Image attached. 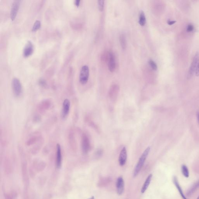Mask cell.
I'll use <instances>...</instances> for the list:
<instances>
[{
  "label": "cell",
  "mask_w": 199,
  "mask_h": 199,
  "mask_svg": "<svg viewBox=\"0 0 199 199\" xmlns=\"http://www.w3.org/2000/svg\"><path fill=\"white\" fill-rule=\"evenodd\" d=\"M151 148L149 147L146 148L145 151L143 152L142 154V155L141 157L139 158L138 163H137V165L135 168L134 171V177H136L137 175L139 174L140 171L142 169L144 163L145 162L146 158L149 155V153L150 152Z\"/></svg>",
  "instance_id": "1"
},
{
  "label": "cell",
  "mask_w": 199,
  "mask_h": 199,
  "mask_svg": "<svg viewBox=\"0 0 199 199\" xmlns=\"http://www.w3.org/2000/svg\"><path fill=\"white\" fill-rule=\"evenodd\" d=\"M89 76V69L88 66H83L80 71L79 81L82 85H85L87 83Z\"/></svg>",
  "instance_id": "2"
},
{
  "label": "cell",
  "mask_w": 199,
  "mask_h": 199,
  "mask_svg": "<svg viewBox=\"0 0 199 199\" xmlns=\"http://www.w3.org/2000/svg\"><path fill=\"white\" fill-rule=\"evenodd\" d=\"M12 87L13 93L16 97H19L22 93V86L20 80L14 78L12 81Z\"/></svg>",
  "instance_id": "3"
},
{
  "label": "cell",
  "mask_w": 199,
  "mask_h": 199,
  "mask_svg": "<svg viewBox=\"0 0 199 199\" xmlns=\"http://www.w3.org/2000/svg\"><path fill=\"white\" fill-rule=\"evenodd\" d=\"M199 55L198 53H196L194 57L193 61L191 64L189 71H188V77L189 78L191 77L193 74L195 72L196 68L199 63Z\"/></svg>",
  "instance_id": "4"
},
{
  "label": "cell",
  "mask_w": 199,
  "mask_h": 199,
  "mask_svg": "<svg viewBox=\"0 0 199 199\" xmlns=\"http://www.w3.org/2000/svg\"><path fill=\"white\" fill-rule=\"evenodd\" d=\"M81 147L83 153H87L90 149V143L89 139L86 134H83L81 140Z\"/></svg>",
  "instance_id": "5"
},
{
  "label": "cell",
  "mask_w": 199,
  "mask_h": 199,
  "mask_svg": "<svg viewBox=\"0 0 199 199\" xmlns=\"http://www.w3.org/2000/svg\"><path fill=\"white\" fill-rule=\"evenodd\" d=\"M71 107V102L70 100L68 99H66L63 101V103L62 110L61 112V117L63 119H65L67 117Z\"/></svg>",
  "instance_id": "6"
},
{
  "label": "cell",
  "mask_w": 199,
  "mask_h": 199,
  "mask_svg": "<svg viewBox=\"0 0 199 199\" xmlns=\"http://www.w3.org/2000/svg\"><path fill=\"white\" fill-rule=\"evenodd\" d=\"M34 50V45L31 41H28L25 46L23 49V55L25 57H28L32 55Z\"/></svg>",
  "instance_id": "7"
},
{
  "label": "cell",
  "mask_w": 199,
  "mask_h": 199,
  "mask_svg": "<svg viewBox=\"0 0 199 199\" xmlns=\"http://www.w3.org/2000/svg\"><path fill=\"white\" fill-rule=\"evenodd\" d=\"M20 6V1L15 0L13 2L11 6L10 12V17L12 20H14L18 13Z\"/></svg>",
  "instance_id": "8"
},
{
  "label": "cell",
  "mask_w": 199,
  "mask_h": 199,
  "mask_svg": "<svg viewBox=\"0 0 199 199\" xmlns=\"http://www.w3.org/2000/svg\"><path fill=\"white\" fill-rule=\"evenodd\" d=\"M116 67L115 64V57L114 55L112 52H111L109 54V62H108V68L110 72H113L114 71Z\"/></svg>",
  "instance_id": "9"
},
{
  "label": "cell",
  "mask_w": 199,
  "mask_h": 199,
  "mask_svg": "<svg viewBox=\"0 0 199 199\" xmlns=\"http://www.w3.org/2000/svg\"><path fill=\"white\" fill-rule=\"evenodd\" d=\"M125 187L124 180L121 177L117 179L116 182V188L118 195H121L123 193Z\"/></svg>",
  "instance_id": "10"
},
{
  "label": "cell",
  "mask_w": 199,
  "mask_h": 199,
  "mask_svg": "<svg viewBox=\"0 0 199 199\" xmlns=\"http://www.w3.org/2000/svg\"><path fill=\"white\" fill-rule=\"evenodd\" d=\"M127 149L125 147H124L121 151L119 158V162L120 166H123L125 164L127 161Z\"/></svg>",
  "instance_id": "11"
},
{
  "label": "cell",
  "mask_w": 199,
  "mask_h": 199,
  "mask_svg": "<svg viewBox=\"0 0 199 199\" xmlns=\"http://www.w3.org/2000/svg\"><path fill=\"white\" fill-rule=\"evenodd\" d=\"M62 161L61 147L60 144H57V152H56V163L57 167L60 168L61 166Z\"/></svg>",
  "instance_id": "12"
},
{
  "label": "cell",
  "mask_w": 199,
  "mask_h": 199,
  "mask_svg": "<svg viewBox=\"0 0 199 199\" xmlns=\"http://www.w3.org/2000/svg\"><path fill=\"white\" fill-rule=\"evenodd\" d=\"M152 177H153L152 174H150L146 179L145 182H144L143 185L141 189V193H145L146 190L147 189V188H148L149 184H150V182H151V181Z\"/></svg>",
  "instance_id": "13"
},
{
  "label": "cell",
  "mask_w": 199,
  "mask_h": 199,
  "mask_svg": "<svg viewBox=\"0 0 199 199\" xmlns=\"http://www.w3.org/2000/svg\"><path fill=\"white\" fill-rule=\"evenodd\" d=\"M173 181L175 185L176 186V187H177V189L178 191H179V193L181 195V196L182 199H187L186 197L184 195V194L183 191H182V189L181 187V186L179 184V182L178 181L176 177H173Z\"/></svg>",
  "instance_id": "14"
},
{
  "label": "cell",
  "mask_w": 199,
  "mask_h": 199,
  "mask_svg": "<svg viewBox=\"0 0 199 199\" xmlns=\"http://www.w3.org/2000/svg\"><path fill=\"white\" fill-rule=\"evenodd\" d=\"M199 187V181L196 182V183L195 184H194V185L188 190L187 193V195L189 196L191 195Z\"/></svg>",
  "instance_id": "15"
},
{
  "label": "cell",
  "mask_w": 199,
  "mask_h": 199,
  "mask_svg": "<svg viewBox=\"0 0 199 199\" xmlns=\"http://www.w3.org/2000/svg\"><path fill=\"white\" fill-rule=\"evenodd\" d=\"M139 23L141 26H143L146 23V18L143 12H142L140 15Z\"/></svg>",
  "instance_id": "16"
},
{
  "label": "cell",
  "mask_w": 199,
  "mask_h": 199,
  "mask_svg": "<svg viewBox=\"0 0 199 199\" xmlns=\"http://www.w3.org/2000/svg\"><path fill=\"white\" fill-rule=\"evenodd\" d=\"M120 42L122 48L123 49H125L126 47V40L125 35L123 34H122L120 35Z\"/></svg>",
  "instance_id": "17"
},
{
  "label": "cell",
  "mask_w": 199,
  "mask_h": 199,
  "mask_svg": "<svg viewBox=\"0 0 199 199\" xmlns=\"http://www.w3.org/2000/svg\"><path fill=\"white\" fill-rule=\"evenodd\" d=\"M181 171L182 174L185 177L188 178L189 177V171L188 168L185 165H183L182 166Z\"/></svg>",
  "instance_id": "18"
},
{
  "label": "cell",
  "mask_w": 199,
  "mask_h": 199,
  "mask_svg": "<svg viewBox=\"0 0 199 199\" xmlns=\"http://www.w3.org/2000/svg\"><path fill=\"white\" fill-rule=\"evenodd\" d=\"M41 26V22L39 20H37L35 21L34 23V25L32 28V31H35L37 30H38Z\"/></svg>",
  "instance_id": "19"
},
{
  "label": "cell",
  "mask_w": 199,
  "mask_h": 199,
  "mask_svg": "<svg viewBox=\"0 0 199 199\" xmlns=\"http://www.w3.org/2000/svg\"><path fill=\"white\" fill-rule=\"evenodd\" d=\"M104 1L103 0H100L98 1V6L100 11H102L104 9Z\"/></svg>",
  "instance_id": "20"
},
{
  "label": "cell",
  "mask_w": 199,
  "mask_h": 199,
  "mask_svg": "<svg viewBox=\"0 0 199 199\" xmlns=\"http://www.w3.org/2000/svg\"><path fill=\"white\" fill-rule=\"evenodd\" d=\"M149 63L152 69L154 71H156L157 69V66L156 63H155V61H153V60H150L149 61Z\"/></svg>",
  "instance_id": "21"
},
{
  "label": "cell",
  "mask_w": 199,
  "mask_h": 199,
  "mask_svg": "<svg viewBox=\"0 0 199 199\" xmlns=\"http://www.w3.org/2000/svg\"><path fill=\"white\" fill-rule=\"evenodd\" d=\"M193 30L194 27L193 25L189 24L187 26V32H192V31Z\"/></svg>",
  "instance_id": "22"
},
{
  "label": "cell",
  "mask_w": 199,
  "mask_h": 199,
  "mask_svg": "<svg viewBox=\"0 0 199 199\" xmlns=\"http://www.w3.org/2000/svg\"><path fill=\"white\" fill-rule=\"evenodd\" d=\"M39 83L42 86H45L46 85V82L43 79H41L39 80Z\"/></svg>",
  "instance_id": "23"
},
{
  "label": "cell",
  "mask_w": 199,
  "mask_h": 199,
  "mask_svg": "<svg viewBox=\"0 0 199 199\" xmlns=\"http://www.w3.org/2000/svg\"><path fill=\"white\" fill-rule=\"evenodd\" d=\"M196 75L197 76H199V62L198 65L197 67L196 68Z\"/></svg>",
  "instance_id": "24"
},
{
  "label": "cell",
  "mask_w": 199,
  "mask_h": 199,
  "mask_svg": "<svg viewBox=\"0 0 199 199\" xmlns=\"http://www.w3.org/2000/svg\"><path fill=\"white\" fill-rule=\"evenodd\" d=\"M176 22V21H168V24L169 25H173Z\"/></svg>",
  "instance_id": "25"
},
{
  "label": "cell",
  "mask_w": 199,
  "mask_h": 199,
  "mask_svg": "<svg viewBox=\"0 0 199 199\" xmlns=\"http://www.w3.org/2000/svg\"><path fill=\"white\" fill-rule=\"evenodd\" d=\"M80 2V0H75V4L78 7L79 6Z\"/></svg>",
  "instance_id": "26"
},
{
  "label": "cell",
  "mask_w": 199,
  "mask_h": 199,
  "mask_svg": "<svg viewBox=\"0 0 199 199\" xmlns=\"http://www.w3.org/2000/svg\"><path fill=\"white\" fill-rule=\"evenodd\" d=\"M197 117L198 119V122L199 123V112L197 113Z\"/></svg>",
  "instance_id": "27"
},
{
  "label": "cell",
  "mask_w": 199,
  "mask_h": 199,
  "mask_svg": "<svg viewBox=\"0 0 199 199\" xmlns=\"http://www.w3.org/2000/svg\"><path fill=\"white\" fill-rule=\"evenodd\" d=\"M90 199H94V197H91V198Z\"/></svg>",
  "instance_id": "28"
},
{
  "label": "cell",
  "mask_w": 199,
  "mask_h": 199,
  "mask_svg": "<svg viewBox=\"0 0 199 199\" xmlns=\"http://www.w3.org/2000/svg\"><path fill=\"white\" fill-rule=\"evenodd\" d=\"M197 199H199V196H198V198H197Z\"/></svg>",
  "instance_id": "29"
}]
</instances>
